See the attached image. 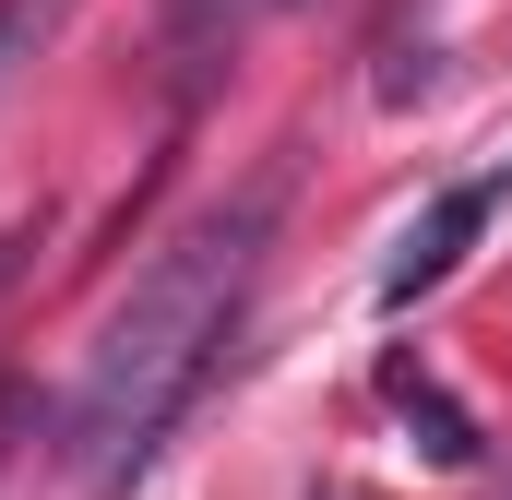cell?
Returning <instances> with one entry per match:
<instances>
[{"instance_id":"1","label":"cell","mask_w":512,"mask_h":500,"mask_svg":"<svg viewBox=\"0 0 512 500\" xmlns=\"http://www.w3.org/2000/svg\"><path fill=\"white\" fill-rule=\"evenodd\" d=\"M274 203H286V191L251 179L227 215H203L191 239L155 250V262L131 274V298L96 322V358H84L72 417H60V465H72L84 500L143 489L155 441H167V429L191 417V393L215 381L239 310H251V274H262V250H274Z\"/></svg>"},{"instance_id":"2","label":"cell","mask_w":512,"mask_h":500,"mask_svg":"<svg viewBox=\"0 0 512 500\" xmlns=\"http://www.w3.org/2000/svg\"><path fill=\"white\" fill-rule=\"evenodd\" d=\"M501 203H512V155H501V167H477V179H453V191H429V203H417V227L393 239V262H382V286H370V298H382V310H417L429 286H453V274H465V250L489 239V215H501Z\"/></svg>"},{"instance_id":"3","label":"cell","mask_w":512,"mask_h":500,"mask_svg":"<svg viewBox=\"0 0 512 500\" xmlns=\"http://www.w3.org/2000/svg\"><path fill=\"white\" fill-rule=\"evenodd\" d=\"M382 393H393V417L417 429V453H429V465H477V417H465L441 381L417 370V358H393V370H382Z\"/></svg>"},{"instance_id":"4","label":"cell","mask_w":512,"mask_h":500,"mask_svg":"<svg viewBox=\"0 0 512 500\" xmlns=\"http://www.w3.org/2000/svg\"><path fill=\"white\" fill-rule=\"evenodd\" d=\"M262 12H286V0H179V48H191V72H203V60H227Z\"/></svg>"},{"instance_id":"5","label":"cell","mask_w":512,"mask_h":500,"mask_svg":"<svg viewBox=\"0 0 512 500\" xmlns=\"http://www.w3.org/2000/svg\"><path fill=\"white\" fill-rule=\"evenodd\" d=\"M48 405H36V381H0V477H12V453H24V429H36Z\"/></svg>"},{"instance_id":"6","label":"cell","mask_w":512,"mask_h":500,"mask_svg":"<svg viewBox=\"0 0 512 500\" xmlns=\"http://www.w3.org/2000/svg\"><path fill=\"white\" fill-rule=\"evenodd\" d=\"M48 12H60V0H0V72H12V48H36Z\"/></svg>"},{"instance_id":"7","label":"cell","mask_w":512,"mask_h":500,"mask_svg":"<svg viewBox=\"0 0 512 500\" xmlns=\"http://www.w3.org/2000/svg\"><path fill=\"white\" fill-rule=\"evenodd\" d=\"M12 250H24V239H0V286H12Z\"/></svg>"}]
</instances>
